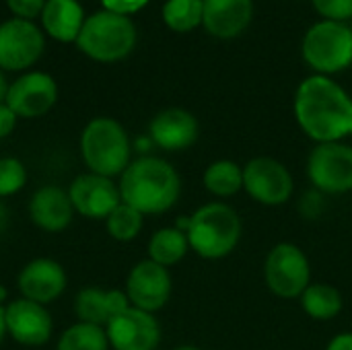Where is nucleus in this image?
I'll return each instance as SVG.
<instances>
[{
    "instance_id": "bb28decb",
    "label": "nucleus",
    "mask_w": 352,
    "mask_h": 350,
    "mask_svg": "<svg viewBox=\"0 0 352 350\" xmlns=\"http://www.w3.org/2000/svg\"><path fill=\"white\" fill-rule=\"evenodd\" d=\"M204 0H167L163 4V23L177 33H190L202 25Z\"/></svg>"
},
{
    "instance_id": "412c9836",
    "label": "nucleus",
    "mask_w": 352,
    "mask_h": 350,
    "mask_svg": "<svg viewBox=\"0 0 352 350\" xmlns=\"http://www.w3.org/2000/svg\"><path fill=\"white\" fill-rule=\"evenodd\" d=\"M43 31L62 43H76L85 25V10L78 0H47L41 10Z\"/></svg>"
},
{
    "instance_id": "f03ea898",
    "label": "nucleus",
    "mask_w": 352,
    "mask_h": 350,
    "mask_svg": "<svg viewBox=\"0 0 352 350\" xmlns=\"http://www.w3.org/2000/svg\"><path fill=\"white\" fill-rule=\"evenodd\" d=\"M122 202L144 217L165 215L182 198V175L159 155H138L118 177Z\"/></svg>"
},
{
    "instance_id": "4c0bfd02",
    "label": "nucleus",
    "mask_w": 352,
    "mask_h": 350,
    "mask_svg": "<svg viewBox=\"0 0 352 350\" xmlns=\"http://www.w3.org/2000/svg\"><path fill=\"white\" fill-rule=\"evenodd\" d=\"M6 338V326H4V307H0V344Z\"/></svg>"
},
{
    "instance_id": "58836bf2",
    "label": "nucleus",
    "mask_w": 352,
    "mask_h": 350,
    "mask_svg": "<svg viewBox=\"0 0 352 350\" xmlns=\"http://www.w3.org/2000/svg\"><path fill=\"white\" fill-rule=\"evenodd\" d=\"M173 350H204V349H200V347H196V344H179V347H175Z\"/></svg>"
},
{
    "instance_id": "7ed1b4c3",
    "label": "nucleus",
    "mask_w": 352,
    "mask_h": 350,
    "mask_svg": "<svg viewBox=\"0 0 352 350\" xmlns=\"http://www.w3.org/2000/svg\"><path fill=\"white\" fill-rule=\"evenodd\" d=\"M186 235L190 252L206 262H219L237 250L243 235V223L231 204L212 200L190 215Z\"/></svg>"
},
{
    "instance_id": "f257e3e1",
    "label": "nucleus",
    "mask_w": 352,
    "mask_h": 350,
    "mask_svg": "<svg viewBox=\"0 0 352 350\" xmlns=\"http://www.w3.org/2000/svg\"><path fill=\"white\" fill-rule=\"evenodd\" d=\"M295 122L316 144L340 142L351 134L352 97L332 76L303 78L293 99Z\"/></svg>"
},
{
    "instance_id": "c9c22d12",
    "label": "nucleus",
    "mask_w": 352,
    "mask_h": 350,
    "mask_svg": "<svg viewBox=\"0 0 352 350\" xmlns=\"http://www.w3.org/2000/svg\"><path fill=\"white\" fill-rule=\"evenodd\" d=\"M6 89H8V83H6V78H4V72L0 70V103H2L4 97H6Z\"/></svg>"
},
{
    "instance_id": "c756f323",
    "label": "nucleus",
    "mask_w": 352,
    "mask_h": 350,
    "mask_svg": "<svg viewBox=\"0 0 352 350\" xmlns=\"http://www.w3.org/2000/svg\"><path fill=\"white\" fill-rule=\"evenodd\" d=\"M324 208H326V196L320 194L318 190H309L301 196L299 200V212L305 217V219H318L324 215Z\"/></svg>"
},
{
    "instance_id": "9d476101",
    "label": "nucleus",
    "mask_w": 352,
    "mask_h": 350,
    "mask_svg": "<svg viewBox=\"0 0 352 350\" xmlns=\"http://www.w3.org/2000/svg\"><path fill=\"white\" fill-rule=\"evenodd\" d=\"M124 293L132 307L159 314L173 295L171 270L144 258L130 268L124 283Z\"/></svg>"
},
{
    "instance_id": "f704fd0d",
    "label": "nucleus",
    "mask_w": 352,
    "mask_h": 350,
    "mask_svg": "<svg viewBox=\"0 0 352 350\" xmlns=\"http://www.w3.org/2000/svg\"><path fill=\"white\" fill-rule=\"evenodd\" d=\"M6 223H8V210H6L4 202L0 200V233L6 229Z\"/></svg>"
},
{
    "instance_id": "a211bd4d",
    "label": "nucleus",
    "mask_w": 352,
    "mask_h": 350,
    "mask_svg": "<svg viewBox=\"0 0 352 350\" xmlns=\"http://www.w3.org/2000/svg\"><path fill=\"white\" fill-rule=\"evenodd\" d=\"M29 221L43 233H62L70 227L74 219V208L68 198L66 188L56 184H45L37 188L27 204Z\"/></svg>"
},
{
    "instance_id": "39448f33",
    "label": "nucleus",
    "mask_w": 352,
    "mask_h": 350,
    "mask_svg": "<svg viewBox=\"0 0 352 350\" xmlns=\"http://www.w3.org/2000/svg\"><path fill=\"white\" fill-rule=\"evenodd\" d=\"M136 39L138 33L130 17L103 8L85 19L76 45L91 60L111 64L128 58L136 45Z\"/></svg>"
},
{
    "instance_id": "1a4fd4ad",
    "label": "nucleus",
    "mask_w": 352,
    "mask_h": 350,
    "mask_svg": "<svg viewBox=\"0 0 352 350\" xmlns=\"http://www.w3.org/2000/svg\"><path fill=\"white\" fill-rule=\"evenodd\" d=\"M243 192L260 206H285L295 194V177L291 169L268 155H258L243 163Z\"/></svg>"
},
{
    "instance_id": "f3484780",
    "label": "nucleus",
    "mask_w": 352,
    "mask_h": 350,
    "mask_svg": "<svg viewBox=\"0 0 352 350\" xmlns=\"http://www.w3.org/2000/svg\"><path fill=\"white\" fill-rule=\"evenodd\" d=\"M200 136L198 118L184 107H165L148 122V138L163 153H184Z\"/></svg>"
},
{
    "instance_id": "9b49d317",
    "label": "nucleus",
    "mask_w": 352,
    "mask_h": 350,
    "mask_svg": "<svg viewBox=\"0 0 352 350\" xmlns=\"http://www.w3.org/2000/svg\"><path fill=\"white\" fill-rule=\"evenodd\" d=\"M43 31L25 19H8L0 25V70L25 72L43 54Z\"/></svg>"
},
{
    "instance_id": "cd10ccee",
    "label": "nucleus",
    "mask_w": 352,
    "mask_h": 350,
    "mask_svg": "<svg viewBox=\"0 0 352 350\" xmlns=\"http://www.w3.org/2000/svg\"><path fill=\"white\" fill-rule=\"evenodd\" d=\"M29 171L16 157H0V200L10 198L25 190Z\"/></svg>"
},
{
    "instance_id": "ddd939ff",
    "label": "nucleus",
    "mask_w": 352,
    "mask_h": 350,
    "mask_svg": "<svg viewBox=\"0 0 352 350\" xmlns=\"http://www.w3.org/2000/svg\"><path fill=\"white\" fill-rule=\"evenodd\" d=\"M72 208L87 221H105L118 204H122L118 179L91 171L78 173L66 188Z\"/></svg>"
},
{
    "instance_id": "e433bc0d",
    "label": "nucleus",
    "mask_w": 352,
    "mask_h": 350,
    "mask_svg": "<svg viewBox=\"0 0 352 350\" xmlns=\"http://www.w3.org/2000/svg\"><path fill=\"white\" fill-rule=\"evenodd\" d=\"M8 301H10V297H8V289L0 283V307H4Z\"/></svg>"
},
{
    "instance_id": "473e14b6",
    "label": "nucleus",
    "mask_w": 352,
    "mask_h": 350,
    "mask_svg": "<svg viewBox=\"0 0 352 350\" xmlns=\"http://www.w3.org/2000/svg\"><path fill=\"white\" fill-rule=\"evenodd\" d=\"M16 122H19V118L14 116V111L2 101L0 103V140L6 138V136H10L14 132Z\"/></svg>"
},
{
    "instance_id": "f8f14e48",
    "label": "nucleus",
    "mask_w": 352,
    "mask_h": 350,
    "mask_svg": "<svg viewBox=\"0 0 352 350\" xmlns=\"http://www.w3.org/2000/svg\"><path fill=\"white\" fill-rule=\"evenodd\" d=\"M58 101V85L54 76L41 70H29L8 83L4 103L16 118L35 120L52 111Z\"/></svg>"
},
{
    "instance_id": "4be33fe9",
    "label": "nucleus",
    "mask_w": 352,
    "mask_h": 350,
    "mask_svg": "<svg viewBox=\"0 0 352 350\" xmlns=\"http://www.w3.org/2000/svg\"><path fill=\"white\" fill-rule=\"evenodd\" d=\"M204 190L217 200H229L243 192V165L233 159H214L202 173Z\"/></svg>"
},
{
    "instance_id": "6e6552de",
    "label": "nucleus",
    "mask_w": 352,
    "mask_h": 350,
    "mask_svg": "<svg viewBox=\"0 0 352 350\" xmlns=\"http://www.w3.org/2000/svg\"><path fill=\"white\" fill-rule=\"evenodd\" d=\"M305 173L314 190L324 196H344L352 192V144L322 142L311 149Z\"/></svg>"
},
{
    "instance_id": "20e7f679",
    "label": "nucleus",
    "mask_w": 352,
    "mask_h": 350,
    "mask_svg": "<svg viewBox=\"0 0 352 350\" xmlns=\"http://www.w3.org/2000/svg\"><path fill=\"white\" fill-rule=\"evenodd\" d=\"M78 149L87 171L111 179H118L126 171L134 153L128 130L109 116H99L85 124Z\"/></svg>"
},
{
    "instance_id": "b1692460",
    "label": "nucleus",
    "mask_w": 352,
    "mask_h": 350,
    "mask_svg": "<svg viewBox=\"0 0 352 350\" xmlns=\"http://www.w3.org/2000/svg\"><path fill=\"white\" fill-rule=\"evenodd\" d=\"M190 254V243H188V235L184 231H179L175 225L169 227H161L157 229L146 243V258L153 260L159 266L165 268H173L175 264H179L186 256Z\"/></svg>"
},
{
    "instance_id": "72a5a7b5",
    "label": "nucleus",
    "mask_w": 352,
    "mask_h": 350,
    "mask_svg": "<svg viewBox=\"0 0 352 350\" xmlns=\"http://www.w3.org/2000/svg\"><path fill=\"white\" fill-rule=\"evenodd\" d=\"M326 350H352V332H340L330 338Z\"/></svg>"
},
{
    "instance_id": "0eeeda50",
    "label": "nucleus",
    "mask_w": 352,
    "mask_h": 350,
    "mask_svg": "<svg viewBox=\"0 0 352 350\" xmlns=\"http://www.w3.org/2000/svg\"><path fill=\"white\" fill-rule=\"evenodd\" d=\"M262 276L266 289L278 299H299L311 285V262L301 245L280 241L264 258Z\"/></svg>"
},
{
    "instance_id": "dca6fc26",
    "label": "nucleus",
    "mask_w": 352,
    "mask_h": 350,
    "mask_svg": "<svg viewBox=\"0 0 352 350\" xmlns=\"http://www.w3.org/2000/svg\"><path fill=\"white\" fill-rule=\"evenodd\" d=\"M68 287L64 266L54 258H33L16 274V289L23 299L39 305L56 303Z\"/></svg>"
},
{
    "instance_id": "c85d7f7f",
    "label": "nucleus",
    "mask_w": 352,
    "mask_h": 350,
    "mask_svg": "<svg viewBox=\"0 0 352 350\" xmlns=\"http://www.w3.org/2000/svg\"><path fill=\"white\" fill-rule=\"evenodd\" d=\"M311 4L324 21L344 23L352 19V0H311Z\"/></svg>"
},
{
    "instance_id": "2eb2a0df",
    "label": "nucleus",
    "mask_w": 352,
    "mask_h": 350,
    "mask_svg": "<svg viewBox=\"0 0 352 350\" xmlns=\"http://www.w3.org/2000/svg\"><path fill=\"white\" fill-rule=\"evenodd\" d=\"M105 334L113 350H157L163 340L157 316L132 305L105 326Z\"/></svg>"
},
{
    "instance_id": "393cba45",
    "label": "nucleus",
    "mask_w": 352,
    "mask_h": 350,
    "mask_svg": "<svg viewBox=\"0 0 352 350\" xmlns=\"http://www.w3.org/2000/svg\"><path fill=\"white\" fill-rule=\"evenodd\" d=\"M56 350H109L105 328L74 322L56 340Z\"/></svg>"
},
{
    "instance_id": "5701e85b",
    "label": "nucleus",
    "mask_w": 352,
    "mask_h": 350,
    "mask_svg": "<svg viewBox=\"0 0 352 350\" xmlns=\"http://www.w3.org/2000/svg\"><path fill=\"white\" fill-rule=\"evenodd\" d=\"M299 303L305 316L314 322H332L344 309L342 293L334 285L322 281H311V285L299 297Z\"/></svg>"
},
{
    "instance_id": "2f4dec72",
    "label": "nucleus",
    "mask_w": 352,
    "mask_h": 350,
    "mask_svg": "<svg viewBox=\"0 0 352 350\" xmlns=\"http://www.w3.org/2000/svg\"><path fill=\"white\" fill-rule=\"evenodd\" d=\"M148 2L151 0H101L105 10H111V12H118V14H126V17L138 12Z\"/></svg>"
},
{
    "instance_id": "423d86ee",
    "label": "nucleus",
    "mask_w": 352,
    "mask_h": 350,
    "mask_svg": "<svg viewBox=\"0 0 352 350\" xmlns=\"http://www.w3.org/2000/svg\"><path fill=\"white\" fill-rule=\"evenodd\" d=\"M305 64L316 74H336L352 64V27L340 21H320L307 29L301 43Z\"/></svg>"
},
{
    "instance_id": "a19ab883",
    "label": "nucleus",
    "mask_w": 352,
    "mask_h": 350,
    "mask_svg": "<svg viewBox=\"0 0 352 350\" xmlns=\"http://www.w3.org/2000/svg\"><path fill=\"white\" fill-rule=\"evenodd\" d=\"M351 21H352V19H351Z\"/></svg>"
},
{
    "instance_id": "aec40b11",
    "label": "nucleus",
    "mask_w": 352,
    "mask_h": 350,
    "mask_svg": "<svg viewBox=\"0 0 352 350\" xmlns=\"http://www.w3.org/2000/svg\"><path fill=\"white\" fill-rule=\"evenodd\" d=\"M254 19V0H204V29L219 37L231 39L241 35Z\"/></svg>"
},
{
    "instance_id": "a878e982",
    "label": "nucleus",
    "mask_w": 352,
    "mask_h": 350,
    "mask_svg": "<svg viewBox=\"0 0 352 350\" xmlns=\"http://www.w3.org/2000/svg\"><path fill=\"white\" fill-rule=\"evenodd\" d=\"M144 215H140L136 208L128 206V204H118L113 208V212L103 221L107 235L118 241V243H130L134 239L140 237L142 229H144Z\"/></svg>"
},
{
    "instance_id": "7c9ffc66",
    "label": "nucleus",
    "mask_w": 352,
    "mask_h": 350,
    "mask_svg": "<svg viewBox=\"0 0 352 350\" xmlns=\"http://www.w3.org/2000/svg\"><path fill=\"white\" fill-rule=\"evenodd\" d=\"M47 0H6V6L16 19L33 21L37 14L41 17V10Z\"/></svg>"
},
{
    "instance_id": "ea45409f",
    "label": "nucleus",
    "mask_w": 352,
    "mask_h": 350,
    "mask_svg": "<svg viewBox=\"0 0 352 350\" xmlns=\"http://www.w3.org/2000/svg\"><path fill=\"white\" fill-rule=\"evenodd\" d=\"M349 136H351V138H352V126H351V134H349Z\"/></svg>"
},
{
    "instance_id": "6ab92c4d",
    "label": "nucleus",
    "mask_w": 352,
    "mask_h": 350,
    "mask_svg": "<svg viewBox=\"0 0 352 350\" xmlns=\"http://www.w3.org/2000/svg\"><path fill=\"white\" fill-rule=\"evenodd\" d=\"M130 301L124 289H101V287H85L74 295L72 311L76 322L93 324L105 328L116 316L126 311Z\"/></svg>"
},
{
    "instance_id": "4468645a",
    "label": "nucleus",
    "mask_w": 352,
    "mask_h": 350,
    "mask_svg": "<svg viewBox=\"0 0 352 350\" xmlns=\"http://www.w3.org/2000/svg\"><path fill=\"white\" fill-rule=\"evenodd\" d=\"M4 326L6 336L27 349L45 347L54 334V320L50 309L23 297L10 299L4 305Z\"/></svg>"
}]
</instances>
